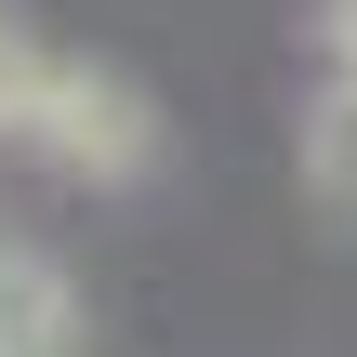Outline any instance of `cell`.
Returning <instances> with one entry per match:
<instances>
[{"mask_svg":"<svg viewBox=\"0 0 357 357\" xmlns=\"http://www.w3.org/2000/svg\"><path fill=\"white\" fill-rule=\"evenodd\" d=\"M66 172H93V185H132L146 172V146H159V119H146V93L119 79V66H53L40 79V119H26Z\"/></svg>","mask_w":357,"mask_h":357,"instance_id":"cell-1","label":"cell"},{"mask_svg":"<svg viewBox=\"0 0 357 357\" xmlns=\"http://www.w3.org/2000/svg\"><path fill=\"white\" fill-rule=\"evenodd\" d=\"M305 199L331 225H357V66H344V93L318 106V132H305Z\"/></svg>","mask_w":357,"mask_h":357,"instance_id":"cell-2","label":"cell"},{"mask_svg":"<svg viewBox=\"0 0 357 357\" xmlns=\"http://www.w3.org/2000/svg\"><path fill=\"white\" fill-rule=\"evenodd\" d=\"M40 79H53V66H40V53L0 26V132H26V119H40Z\"/></svg>","mask_w":357,"mask_h":357,"instance_id":"cell-3","label":"cell"},{"mask_svg":"<svg viewBox=\"0 0 357 357\" xmlns=\"http://www.w3.org/2000/svg\"><path fill=\"white\" fill-rule=\"evenodd\" d=\"M331 53H344V66H357V0H331Z\"/></svg>","mask_w":357,"mask_h":357,"instance_id":"cell-4","label":"cell"}]
</instances>
